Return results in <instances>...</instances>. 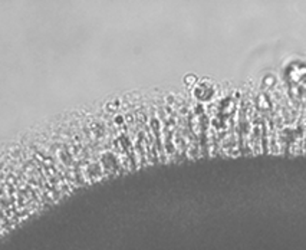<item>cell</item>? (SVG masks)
I'll use <instances>...</instances> for the list:
<instances>
[{
    "instance_id": "1",
    "label": "cell",
    "mask_w": 306,
    "mask_h": 250,
    "mask_svg": "<svg viewBox=\"0 0 306 250\" xmlns=\"http://www.w3.org/2000/svg\"><path fill=\"white\" fill-rule=\"evenodd\" d=\"M114 124L115 125H122L124 124V117L122 115H117V117L114 118Z\"/></svg>"
}]
</instances>
